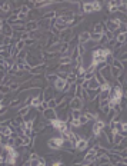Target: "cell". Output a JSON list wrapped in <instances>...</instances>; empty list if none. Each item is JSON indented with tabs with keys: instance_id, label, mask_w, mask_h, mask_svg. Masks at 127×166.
Returning a JSON list of instances; mask_svg holds the SVG:
<instances>
[{
	"instance_id": "obj_40",
	"label": "cell",
	"mask_w": 127,
	"mask_h": 166,
	"mask_svg": "<svg viewBox=\"0 0 127 166\" xmlns=\"http://www.w3.org/2000/svg\"><path fill=\"white\" fill-rule=\"evenodd\" d=\"M37 43V42H36L35 39H27V40H24V46H33V44H36Z\"/></svg>"
},
{
	"instance_id": "obj_1",
	"label": "cell",
	"mask_w": 127,
	"mask_h": 166,
	"mask_svg": "<svg viewBox=\"0 0 127 166\" xmlns=\"http://www.w3.org/2000/svg\"><path fill=\"white\" fill-rule=\"evenodd\" d=\"M113 52L109 50L106 48H97L92 52V64L96 66L97 69L103 64H106V59H107L109 55H112Z\"/></svg>"
},
{
	"instance_id": "obj_39",
	"label": "cell",
	"mask_w": 127,
	"mask_h": 166,
	"mask_svg": "<svg viewBox=\"0 0 127 166\" xmlns=\"http://www.w3.org/2000/svg\"><path fill=\"white\" fill-rule=\"evenodd\" d=\"M101 36L103 35H96V33H92V42H96V43H99L101 39Z\"/></svg>"
},
{
	"instance_id": "obj_33",
	"label": "cell",
	"mask_w": 127,
	"mask_h": 166,
	"mask_svg": "<svg viewBox=\"0 0 127 166\" xmlns=\"http://www.w3.org/2000/svg\"><path fill=\"white\" fill-rule=\"evenodd\" d=\"M10 92L12 90H10V87L9 86H6V85H0V93H2V95L6 96L7 93H10Z\"/></svg>"
},
{
	"instance_id": "obj_12",
	"label": "cell",
	"mask_w": 127,
	"mask_h": 166,
	"mask_svg": "<svg viewBox=\"0 0 127 166\" xmlns=\"http://www.w3.org/2000/svg\"><path fill=\"white\" fill-rule=\"evenodd\" d=\"M24 29H26V32H29V33L37 32V30H40V29H39V22L37 20H29V22H26V24H24Z\"/></svg>"
},
{
	"instance_id": "obj_6",
	"label": "cell",
	"mask_w": 127,
	"mask_h": 166,
	"mask_svg": "<svg viewBox=\"0 0 127 166\" xmlns=\"http://www.w3.org/2000/svg\"><path fill=\"white\" fill-rule=\"evenodd\" d=\"M96 149H97V145H94V146L87 149V153L83 156V163L96 162V159H97V150Z\"/></svg>"
},
{
	"instance_id": "obj_27",
	"label": "cell",
	"mask_w": 127,
	"mask_h": 166,
	"mask_svg": "<svg viewBox=\"0 0 127 166\" xmlns=\"http://www.w3.org/2000/svg\"><path fill=\"white\" fill-rule=\"evenodd\" d=\"M119 52H121V50H119ZM117 59L123 63V66H126V63H127V52H121V55H120ZM124 69H126V67H124Z\"/></svg>"
},
{
	"instance_id": "obj_4",
	"label": "cell",
	"mask_w": 127,
	"mask_h": 166,
	"mask_svg": "<svg viewBox=\"0 0 127 166\" xmlns=\"http://www.w3.org/2000/svg\"><path fill=\"white\" fill-rule=\"evenodd\" d=\"M121 22H120L119 17H110V19H107L106 22H104V26H106V29H109L110 32L116 33L117 30H120V26H121Z\"/></svg>"
},
{
	"instance_id": "obj_21",
	"label": "cell",
	"mask_w": 127,
	"mask_h": 166,
	"mask_svg": "<svg viewBox=\"0 0 127 166\" xmlns=\"http://www.w3.org/2000/svg\"><path fill=\"white\" fill-rule=\"evenodd\" d=\"M104 32V23L100 22V23H97L94 27H93V32L92 33H96V35H103Z\"/></svg>"
},
{
	"instance_id": "obj_29",
	"label": "cell",
	"mask_w": 127,
	"mask_h": 166,
	"mask_svg": "<svg viewBox=\"0 0 127 166\" xmlns=\"http://www.w3.org/2000/svg\"><path fill=\"white\" fill-rule=\"evenodd\" d=\"M112 89V82H104L103 85H100L99 90L100 92H104V90H110Z\"/></svg>"
},
{
	"instance_id": "obj_2",
	"label": "cell",
	"mask_w": 127,
	"mask_h": 166,
	"mask_svg": "<svg viewBox=\"0 0 127 166\" xmlns=\"http://www.w3.org/2000/svg\"><path fill=\"white\" fill-rule=\"evenodd\" d=\"M63 143H64V139L59 135V136H53L47 140V147L51 150H62Z\"/></svg>"
},
{
	"instance_id": "obj_30",
	"label": "cell",
	"mask_w": 127,
	"mask_h": 166,
	"mask_svg": "<svg viewBox=\"0 0 127 166\" xmlns=\"http://www.w3.org/2000/svg\"><path fill=\"white\" fill-rule=\"evenodd\" d=\"M93 3V12H100L101 9H103V6H101V2H97V0H94V2H92Z\"/></svg>"
},
{
	"instance_id": "obj_18",
	"label": "cell",
	"mask_w": 127,
	"mask_h": 166,
	"mask_svg": "<svg viewBox=\"0 0 127 166\" xmlns=\"http://www.w3.org/2000/svg\"><path fill=\"white\" fill-rule=\"evenodd\" d=\"M83 15H89V13H94L93 12V3L92 2H83Z\"/></svg>"
},
{
	"instance_id": "obj_16",
	"label": "cell",
	"mask_w": 127,
	"mask_h": 166,
	"mask_svg": "<svg viewBox=\"0 0 127 166\" xmlns=\"http://www.w3.org/2000/svg\"><path fill=\"white\" fill-rule=\"evenodd\" d=\"M12 9L13 7L10 2H0V12L2 13H9Z\"/></svg>"
},
{
	"instance_id": "obj_50",
	"label": "cell",
	"mask_w": 127,
	"mask_h": 166,
	"mask_svg": "<svg viewBox=\"0 0 127 166\" xmlns=\"http://www.w3.org/2000/svg\"><path fill=\"white\" fill-rule=\"evenodd\" d=\"M109 166H113V165H109Z\"/></svg>"
},
{
	"instance_id": "obj_8",
	"label": "cell",
	"mask_w": 127,
	"mask_h": 166,
	"mask_svg": "<svg viewBox=\"0 0 127 166\" xmlns=\"http://www.w3.org/2000/svg\"><path fill=\"white\" fill-rule=\"evenodd\" d=\"M83 107H84V102L81 99H79V98H72V99H69V109L70 110H73V109L81 110Z\"/></svg>"
},
{
	"instance_id": "obj_42",
	"label": "cell",
	"mask_w": 127,
	"mask_h": 166,
	"mask_svg": "<svg viewBox=\"0 0 127 166\" xmlns=\"http://www.w3.org/2000/svg\"><path fill=\"white\" fill-rule=\"evenodd\" d=\"M50 166H66V163L63 160H53V163Z\"/></svg>"
},
{
	"instance_id": "obj_46",
	"label": "cell",
	"mask_w": 127,
	"mask_h": 166,
	"mask_svg": "<svg viewBox=\"0 0 127 166\" xmlns=\"http://www.w3.org/2000/svg\"><path fill=\"white\" fill-rule=\"evenodd\" d=\"M123 98H127V87H124L123 90Z\"/></svg>"
},
{
	"instance_id": "obj_34",
	"label": "cell",
	"mask_w": 127,
	"mask_h": 166,
	"mask_svg": "<svg viewBox=\"0 0 127 166\" xmlns=\"http://www.w3.org/2000/svg\"><path fill=\"white\" fill-rule=\"evenodd\" d=\"M94 79H96L97 82H99V85H103L104 82H107V80L104 79V77L100 75V73H99V72H96V73H94Z\"/></svg>"
},
{
	"instance_id": "obj_48",
	"label": "cell",
	"mask_w": 127,
	"mask_h": 166,
	"mask_svg": "<svg viewBox=\"0 0 127 166\" xmlns=\"http://www.w3.org/2000/svg\"><path fill=\"white\" fill-rule=\"evenodd\" d=\"M3 107H4V106H3V102H0V110H2Z\"/></svg>"
},
{
	"instance_id": "obj_22",
	"label": "cell",
	"mask_w": 127,
	"mask_h": 166,
	"mask_svg": "<svg viewBox=\"0 0 127 166\" xmlns=\"http://www.w3.org/2000/svg\"><path fill=\"white\" fill-rule=\"evenodd\" d=\"M72 63V59L70 56H63V57H59V64L60 66H67V64Z\"/></svg>"
},
{
	"instance_id": "obj_11",
	"label": "cell",
	"mask_w": 127,
	"mask_h": 166,
	"mask_svg": "<svg viewBox=\"0 0 127 166\" xmlns=\"http://www.w3.org/2000/svg\"><path fill=\"white\" fill-rule=\"evenodd\" d=\"M54 95H56V92H54V89L51 86H47L43 89V100L44 102H49L50 99H54L56 98Z\"/></svg>"
},
{
	"instance_id": "obj_15",
	"label": "cell",
	"mask_w": 127,
	"mask_h": 166,
	"mask_svg": "<svg viewBox=\"0 0 127 166\" xmlns=\"http://www.w3.org/2000/svg\"><path fill=\"white\" fill-rule=\"evenodd\" d=\"M2 35L6 36V37H13V29L10 24H7L6 22H4L3 24V29H2Z\"/></svg>"
},
{
	"instance_id": "obj_51",
	"label": "cell",
	"mask_w": 127,
	"mask_h": 166,
	"mask_svg": "<svg viewBox=\"0 0 127 166\" xmlns=\"http://www.w3.org/2000/svg\"><path fill=\"white\" fill-rule=\"evenodd\" d=\"M126 140H127V138H126Z\"/></svg>"
},
{
	"instance_id": "obj_45",
	"label": "cell",
	"mask_w": 127,
	"mask_h": 166,
	"mask_svg": "<svg viewBox=\"0 0 127 166\" xmlns=\"http://www.w3.org/2000/svg\"><path fill=\"white\" fill-rule=\"evenodd\" d=\"M114 166H127V163L126 162H119L117 165H114Z\"/></svg>"
},
{
	"instance_id": "obj_36",
	"label": "cell",
	"mask_w": 127,
	"mask_h": 166,
	"mask_svg": "<svg viewBox=\"0 0 127 166\" xmlns=\"http://www.w3.org/2000/svg\"><path fill=\"white\" fill-rule=\"evenodd\" d=\"M123 136H121V135L120 133H114V145H120V143H121V140H123ZM114 145H113V146H114Z\"/></svg>"
},
{
	"instance_id": "obj_37",
	"label": "cell",
	"mask_w": 127,
	"mask_h": 166,
	"mask_svg": "<svg viewBox=\"0 0 127 166\" xmlns=\"http://www.w3.org/2000/svg\"><path fill=\"white\" fill-rule=\"evenodd\" d=\"M36 166H47L46 159L43 158V156H39V159L36 160Z\"/></svg>"
},
{
	"instance_id": "obj_35",
	"label": "cell",
	"mask_w": 127,
	"mask_h": 166,
	"mask_svg": "<svg viewBox=\"0 0 127 166\" xmlns=\"http://www.w3.org/2000/svg\"><path fill=\"white\" fill-rule=\"evenodd\" d=\"M20 13H23V15H26V16L30 13V9H29V6H27L26 3H23L22 6H20Z\"/></svg>"
},
{
	"instance_id": "obj_23",
	"label": "cell",
	"mask_w": 127,
	"mask_h": 166,
	"mask_svg": "<svg viewBox=\"0 0 127 166\" xmlns=\"http://www.w3.org/2000/svg\"><path fill=\"white\" fill-rule=\"evenodd\" d=\"M83 115V110H79V109H73L70 110V118L72 119H80Z\"/></svg>"
},
{
	"instance_id": "obj_31",
	"label": "cell",
	"mask_w": 127,
	"mask_h": 166,
	"mask_svg": "<svg viewBox=\"0 0 127 166\" xmlns=\"http://www.w3.org/2000/svg\"><path fill=\"white\" fill-rule=\"evenodd\" d=\"M9 87H10V90H19V89H20V83L19 82H16V80H14V77H13V82L12 83H10V85H9Z\"/></svg>"
},
{
	"instance_id": "obj_28",
	"label": "cell",
	"mask_w": 127,
	"mask_h": 166,
	"mask_svg": "<svg viewBox=\"0 0 127 166\" xmlns=\"http://www.w3.org/2000/svg\"><path fill=\"white\" fill-rule=\"evenodd\" d=\"M14 48H16V50H17V52H22V50H24V48H26V46H24V42H23V40L19 39L17 42H16Z\"/></svg>"
},
{
	"instance_id": "obj_32",
	"label": "cell",
	"mask_w": 127,
	"mask_h": 166,
	"mask_svg": "<svg viewBox=\"0 0 127 166\" xmlns=\"http://www.w3.org/2000/svg\"><path fill=\"white\" fill-rule=\"evenodd\" d=\"M39 156H40V155H39L37 152H35V150H33V152H29V160H30V162H36L39 159Z\"/></svg>"
},
{
	"instance_id": "obj_14",
	"label": "cell",
	"mask_w": 127,
	"mask_h": 166,
	"mask_svg": "<svg viewBox=\"0 0 127 166\" xmlns=\"http://www.w3.org/2000/svg\"><path fill=\"white\" fill-rule=\"evenodd\" d=\"M33 109V107L30 106V105H22V106L19 107V110H17V115L23 116V118H26L29 113H30V110Z\"/></svg>"
},
{
	"instance_id": "obj_38",
	"label": "cell",
	"mask_w": 127,
	"mask_h": 166,
	"mask_svg": "<svg viewBox=\"0 0 127 166\" xmlns=\"http://www.w3.org/2000/svg\"><path fill=\"white\" fill-rule=\"evenodd\" d=\"M47 107H49V109H56V107H57V102H56V99L49 100V102H47Z\"/></svg>"
},
{
	"instance_id": "obj_7",
	"label": "cell",
	"mask_w": 127,
	"mask_h": 166,
	"mask_svg": "<svg viewBox=\"0 0 127 166\" xmlns=\"http://www.w3.org/2000/svg\"><path fill=\"white\" fill-rule=\"evenodd\" d=\"M77 39H79V44H83V46H86V44H89L90 42H92V32H89V30H84V32H81L80 35L77 36Z\"/></svg>"
},
{
	"instance_id": "obj_47",
	"label": "cell",
	"mask_w": 127,
	"mask_h": 166,
	"mask_svg": "<svg viewBox=\"0 0 127 166\" xmlns=\"http://www.w3.org/2000/svg\"><path fill=\"white\" fill-rule=\"evenodd\" d=\"M72 166H83V163H73Z\"/></svg>"
},
{
	"instance_id": "obj_3",
	"label": "cell",
	"mask_w": 127,
	"mask_h": 166,
	"mask_svg": "<svg viewBox=\"0 0 127 166\" xmlns=\"http://www.w3.org/2000/svg\"><path fill=\"white\" fill-rule=\"evenodd\" d=\"M107 126L106 125V122L104 120H101V119H99V120H96V122H93V125H92V136H94V138H99L101 133H103V131H104V127Z\"/></svg>"
},
{
	"instance_id": "obj_43",
	"label": "cell",
	"mask_w": 127,
	"mask_h": 166,
	"mask_svg": "<svg viewBox=\"0 0 127 166\" xmlns=\"http://www.w3.org/2000/svg\"><path fill=\"white\" fill-rule=\"evenodd\" d=\"M0 165H4V155L0 153Z\"/></svg>"
},
{
	"instance_id": "obj_41",
	"label": "cell",
	"mask_w": 127,
	"mask_h": 166,
	"mask_svg": "<svg viewBox=\"0 0 127 166\" xmlns=\"http://www.w3.org/2000/svg\"><path fill=\"white\" fill-rule=\"evenodd\" d=\"M79 120H80L81 126H86V125H89V120H87V118H86L84 115H81V118L79 119Z\"/></svg>"
},
{
	"instance_id": "obj_13",
	"label": "cell",
	"mask_w": 127,
	"mask_h": 166,
	"mask_svg": "<svg viewBox=\"0 0 127 166\" xmlns=\"http://www.w3.org/2000/svg\"><path fill=\"white\" fill-rule=\"evenodd\" d=\"M89 149V142L86 138H81L79 142L76 143V150L77 152H84V150Z\"/></svg>"
},
{
	"instance_id": "obj_24",
	"label": "cell",
	"mask_w": 127,
	"mask_h": 166,
	"mask_svg": "<svg viewBox=\"0 0 127 166\" xmlns=\"http://www.w3.org/2000/svg\"><path fill=\"white\" fill-rule=\"evenodd\" d=\"M110 73H112V77H113V80H116V79H117V76H119V75H121V73H123V70H119V69H116V67L110 66Z\"/></svg>"
},
{
	"instance_id": "obj_25",
	"label": "cell",
	"mask_w": 127,
	"mask_h": 166,
	"mask_svg": "<svg viewBox=\"0 0 127 166\" xmlns=\"http://www.w3.org/2000/svg\"><path fill=\"white\" fill-rule=\"evenodd\" d=\"M112 66L113 67H116V69H119V70H126V69H124V66H123V63H121V62H120L119 59H117V57H116L114 60H113V63H112Z\"/></svg>"
},
{
	"instance_id": "obj_9",
	"label": "cell",
	"mask_w": 127,
	"mask_h": 166,
	"mask_svg": "<svg viewBox=\"0 0 127 166\" xmlns=\"http://www.w3.org/2000/svg\"><path fill=\"white\" fill-rule=\"evenodd\" d=\"M97 72H99V73H100L104 79L107 80V82H113L112 73H110V66H109V64H103V66H100L99 69H97Z\"/></svg>"
},
{
	"instance_id": "obj_49",
	"label": "cell",
	"mask_w": 127,
	"mask_h": 166,
	"mask_svg": "<svg viewBox=\"0 0 127 166\" xmlns=\"http://www.w3.org/2000/svg\"><path fill=\"white\" fill-rule=\"evenodd\" d=\"M2 139H3V136H2V135H0V143H2Z\"/></svg>"
},
{
	"instance_id": "obj_26",
	"label": "cell",
	"mask_w": 127,
	"mask_h": 166,
	"mask_svg": "<svg viewBox=\"0 0 127 166\" xmlns=\"http://www.w3.org/2000/svg\"><path fill=\"white\" fill-rule=\"evenodd\" d=\"M57 79V75H56V72H53V73H47L46 75V80L47 82H50L51 85L54 83V80Z\"/></svg>"
},
{
	"instance_id": "obj_5",
	"label": "cell",
	"mask_w": 127,
	"mask_h": 166,
	"mask_svg": "<svg viewBox=\"0 0 127 166\" xmlns=\"http://www.w3.org/2000/svg\"><path fill=\"white\" fill-rule=\"evenodd\" d=\"M50 126L53 127L56 132H59V133H63V132H67V131H70V129H72V127L69 126V123H67V122H63V120H60V119L51 120V122H50Z\"/></svg>"
},
{
	"instance_id": "obj_44",
	"label": "cell",
	"mask_w": 127,
	"mask_h": 166,
	"mask_svg": "<svg viewBox=\"0 0 127 166\" xmlns=\"http://www.w3.org/2000/svg\"><path fill=\"white\" fill-rule=\"evenodd\" d=\"M3 24H4V20H2V17H0V33H2V29H3Z\"/></svg>"
},
{
	"instance_id": "obj_19",
	"label": "cell",
	"mask_w": 127,
	"mask_h": 166,
	"mask_svg": "<svg viewBox=\"0 0 127 166\" xmlns=\"http://www.w3.org/2000/svg\"><path fill=\"white\" fill-rule=\"evenodd\" d=\"M22 106V98H14V99L10 100V103H9V109H16V107H20Z\"/></svg>"
},
{
	"instance_id": "obj_17",
	"label": "cell",
	"mask_w": 127,
	"mask_h": 166,
	"mask_svg": "<svg viewBox=\"0 0 127 166\" xmlns=\"http://www.w3.org/2000/svg\"><path fill=\"white\" fill-rule=\"evenodd\" d=\"M96 165L97 166H109L110 165V159L109 156H100L96 159Z\"/></svg>"
},
{
	"instance_id": "obj_10",
	"label": "cell",
	"mask_w": 127,
	"mask_h": 166,
	"mask_svg": "<svg viewBox=\"0 0 127 166\" xmlns=\"http://www.w3.org/2000/svg\"><path fill=\"white\" fill-rule=\"evenodd\" d=\"M42 118L44 119V120H47V122L56 120V119H57V112H56V109H49V107H47L46 110L42 113Z\"/></svg>"
},
{
	"instance_id": "obj_20",
	"label": "cell",
	"mask_w": 127,
	"mask_h": 166,
	"mask_svg": "<svg viewBox=\"0 0 127 166\" xmlns=\"http://www.w3.org/2000/svg\"><path fill=\"white\" fill-rule=\"evenodd\" d=\"M99 87H100V85H99V82H97L94 77L90 80H87V89H93V90H99Z\"/></svg>"
}]
</instances>
